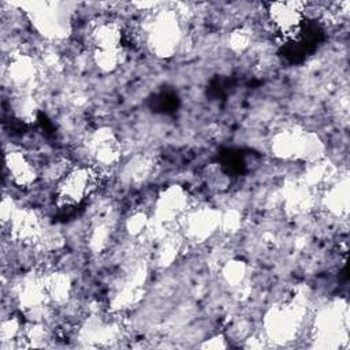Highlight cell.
<instances>
[{
	"instance_id": "obj_11",
	"label": "cell",
	"mask_w": 350,
	"mask_h": 350,
	"mask_svg": "<svg viewBox=\"0 0 350 350\" xmlns=\"http://www.w3.org/2000/svg\"><path fill=\"white\" fill-rule=\"evenodd\" d=\"M89 41L93 45V51L123 49L126 41V30L115 19H100L92 26Z\"/></svg>"
},
{
	"instance_id": "obj_4",
	"label": "cell",
	"mask_w": 350,
	"mask_h": 350,
	"mask_svg": "<svg viewBox=\"0 0 350 350\" xmlns=\"http://www.w3.org/2000/svg\"><path fill=\"white\" fill-rule=\"evenodd\" d=\"M267 15L278 34L284 38H294L304 26L306 4L302 1H273L268 4Z\"/></svg>"
},
{
	"instance_id": "obj_18",
	"label": "cell",
	"mask_w": 350,
	"mask_h": 350,
	"mask_svg": "<svg viewBox=\"0 0 350 350\" xmlns=\"http://www.w3.org/2000/svg\"><path fill=\"white\" fill-rule=\"evenodd\" d=\"M150 168H152V161L145 156H138L133 160V163H130L127 168V175L130 176L131 180L139 182L148 176V174L150 172Z\"/></svg>"
},
{
	"instance_id": "obj_8",
	"label": "cell",
	"mask_w": 350,
	"mask_h": 350,
	"mask_svg": "<svg viewBox=\"0 0 350 350\" xmlns=\"http://www.w3.org/2000/svg\"><path fill=\"white\" fill-rule=\"evenodd\" d=\"M190 209V197L187 191L178 185L165 187L156 198L154 202V220L161 224H171Z\"/></svg>"
},
{
	"instance_id": "obj_20",
	"label": "cell",
	"mask_w": 350,
	"mask_h": 350,
	"mask_svg": "<svg viewBox=\"0 0 350 350\" xmlns=\"http://www.w3.org/2000/svg\"><path fill=\"white\" fill-rule=\"evenodd\" d=\"M230 48L234 52H243L249 45H250V34L246 29L238 27L231 31L230 38H228Z\"/></svg>"
},
{
	"instance_id": "obj_23",
	"label": "cell",
	"mask_w": 350,
	"mask_h": 350,
	"mask_svg": "<svg viewBox=\"0 0 350 350\" xmlns=\"http://www.w3.org/2000/svg\"><path fill=\"white\" fill-rule=\"evenodd\" d=\"M201 346L206 347V349H224V347H227V343H226V339L220 335V336H215V338L206 340Z\"/></svg>"
},
{
	"instance_id": "obj_15",
	"label": "cell",
	"mask_w": 350,
	"mask_h": 350,
	"mask_svg": "<svg viewBox=\"0 0 350 350\" xmlns=\"http://www.w3.org/2000/svg\"><path fill=\"white\" fill-rule=\"evenodd\" d=\"M12 111L16 115L18 119H21L22 122H34L37 112H38V107H37V101L34 100L31 93H18L14 96L12 100Z\"/></svg>"
},
{
	"instance_id": "obj_2",
	"label": "cell",
	"mask_w": 350,
	"mask_h": 350,
	"mask_svg": "<svg viewBox=\"0 0 350 350\" xmlns=\"http://www.w3.org/2000/svg\"><path fill=\"white\" fill-rule=\"evenodd\" d=\"M100 180V168L88 164L72 165L71 170L56 183V204L63 208H72L82 204L98 189Z\"/></svg>"
},
{
	"instance_id": "obj_1",
	"label": "cell",
	"mask_w": 350,
	"mask_h": 350,
	"mask_svg": "<svg viewBox=\"0 0 350 350\" xmlns=\"http://www.w3.org/2000/svg\"><path fill=\"white\" fill-rule=\"evenodd\" d=\"M272 152L286 160L319 161L323 156L324 145L320 138L298 126H288L276 131L272 137Z\"/></svg>"
},
{
	"instance_id": "obj_10",
	"label": "cell",
	"mask_w": 350,
	"mask_h": 350,
	"mask_svg": "<svg viewBox=\"0 0 350 350\" xmlns=\"http://www.w3.org/2000/svg\"><path fill=\"white\" fill-rule=\"evenodd\" d=\"M299 327V314L295 308L282 305L272 309L267 316V331L275 342L291 340Z\"/></svg>"
},
{
	"instance_id": "obj_5",
	"label": "cell",
	"mask_w": 350,
	"mask_h": 350,
	"mask_svg": "<svg viewBox=\"0 0 350 350\" xmlns=\"http://www.w3.org/2000/svg\"><path fill=\"white\" fill-rule=\"evenodd\" d=\"M92 165L97 168H108L115 165L122 156V144L109 127H98L92 131L85 142Z\"/></svg>"
},
{
	"instance_id": "obj_21",
	"label": "cell",
	"mask_w": 350,
	"mask_h": 350,
	"mask_svg": "<svg viewBox=\"0 0 350 350\" xmlns=\"http://www.w3.org/2000/svg\"><path fill=\"white\" fill-rule=\"evenodd\" d=\"M241 224V216L237 211H228L220 215V228L227 231H234Z\"/></svg>"
},
{
	"instance_id": "obj_14",
	"label": "cell",
	"mask_w": 350,
	"mask_h": 350,
	"mask_svg": "<svg viewBox=\"0 0 350 350\" xmlns=\"http://www.w3.org/2000/svg\"><path fill=\"white\" fill-rule=\"evenodd\" d=\"M327 209L335 215L345 216L349 209V182L347 179L334 185L324 196Z\"/></svg>"
},
{
	"instance_id": "obj_13",
	"label": "cell",
	"mask_w": 350,
	"mask_h": 350,
	"mask_svg": "<svg viewBox=\"0 0 350 350\" xmlns=\"http://www.w3.org/2000/svg\"><path fill=\"white\" fill-rule=\"evenodd\" d=\"M42 282L52 304H63L68 299L71 293V280L67 273L59 271L42 273Z\"/></svg>"
},
{
	"instance_id": "obj_12",
	"label": "cell",
	"mask_w": 350,
	"mask_h": 350,
	"mask_svg": "<svg viewBox=\"0 0 350 350\" xmlns=\"http://www.w3.org/2000/svg\"><path fill=\"white\" fill-rule=\"evenodd\" d=\"M4 165L12 185L26 189L36 183L38 178L37 167L33 160L22 150H8L4 154Z\"/></svg>"
},
{
	"instance_id": "obj_3",
	"label": "cell",
	"mask_w": 350,
	"mask_h": 350,
	"mask_svg": "<svg viewBox=\"0 0 350 350\" xmlns=\"http://www.w3.org/2000/svg\"><path fill=\"white\" fill-rule=\"evenodd\" d=\"M182 29L176 11L163 10L156 12L146 29L150 51L160 57L172 56L180 42Z\"/></svg>"
},
{
	"instance_id": "obj_16",
	"label": "cell",
	"mask_w": 350,
	"mask_h": 350,
	"mask_svg": "<svg viewBox=\"0 0 350 350\" xmlns=\"http://www.w3.org/2000/svg\"><path fill=\"white\" fill-rule=\"evenodd\" d=\"M123 49L116 51H93V62L103 72L115 71L123 62Z\"/></svg>"
},
{
	"instance_id": "obj_22",
	"label": "cell",
	"mask_w": 350,
	"mask_h": 350,
	"mask_svg": "<svg viewBox=\"0 0 350 350\" xmlns=\"http://www.w3.org/2000/svg\"><path fill=\"white\" fill-rule=\"evenodd\" d=\"M15 209H16V206H15L14 201L11 200V197H4L3 201H1V209H0L3 226H8L10 224L11 217H12Z\"/></svg>"
},
{
	"instance_id": "obj_6",
	"label": "cell",
	"mask_w": 350,
	"mask_h": 350,
	"mask_svg": "<svg viewBox=\"0 0 350 350\" xmlns=\"http://www.w3.org/2000/svg\"><path fill=\"white\" fill-rule=\"evenodd\" d=\"M185 238L204 242L220 228V213L213 208H190L178 221Z\"/></svg>"
},
{
	"instance_id": "obj_7",
	"label": "cell",
	"mask_w": 350,
	"mask_h": 350,
	"mask_svg": "<svg viewBox=\"0 0 350 350\" xmlns=\"http://www.w3.org/2000/svg\"><path fill=\"white\" fill-rule=\"evenodd\" d=\"M38 75L40 70L33 57L21 52L11 55L4 67V78L8 81L10 88H12L14 94L31 93Z\"/></svg>"
},
{
	"instance_id": "obj_17",
	"label": "cell",
	"mask_w": 350,
	"mask_h": 350,
	"mask_svg": "<svg viewBox=\"0 0 350 350\" xmlns=\"http://www.w3.org/2000/svg\"><path fill=\"white\" fill-rule=\"evenodd\" d=\"M223 278L231 286H241L246 276V265L239 260L227 261L223 267Z\"/></svg>"
},
{
	"instance_id": "obj_9",
	"label": "cell",
	"mask_w": 350,
	"mask_h": 350,
	"mask_svg": "<svg viewBox=\"0 0 350 350\" xmlns=\"http://www.w3.org/2000/svg\"><path fill=\"white\" fill-rule=\"evenodd\" d=\"M8 227L10 237L23 246H36L44 238V227L34 209L16 208Z\"/></svg>"
},
{
	"instance_id": "obj_19",
	"label": "cell",
	"mask_w": 350,
	"mask_h": 350,
	"mask_svg": "<svg viewBox=\"0 0 350 350\" xmlns=\"http://www.w3.org/2000/svg\"><path fill=\"white\" fill-rule=\"evenodd\" d=\"M149 224V219L144 212H134L126 221V230L130 235L141 237Z\"/></svg>"
}]
</instances>
